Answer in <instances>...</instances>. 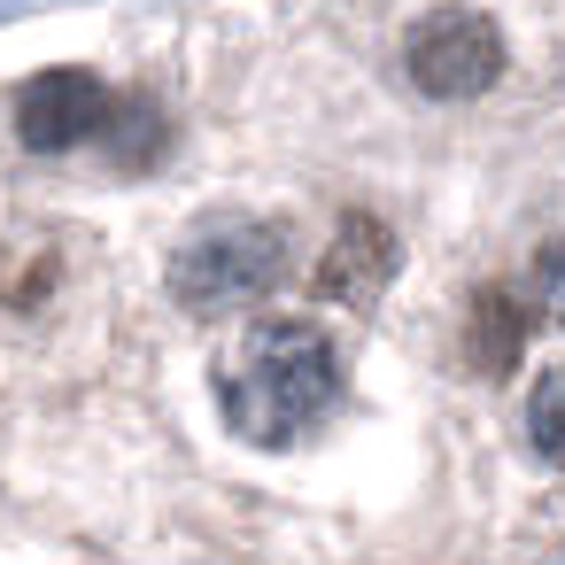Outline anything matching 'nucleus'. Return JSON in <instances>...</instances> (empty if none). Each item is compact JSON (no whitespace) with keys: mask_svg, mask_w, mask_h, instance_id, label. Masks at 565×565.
Instances as JSON below:
<instances>
[{"mask_svg":"<svg viewBox=\"0 0 565 565\" xmlns=\"http://www.w3.org/2000/svg\"><path fill=\"white\" fill-rule=\"evenodd\" d=\"M341 403V349L310 318H264L225 364V426L256 449H295Z\"/></svg>","mask_w":565,"mask_h":565,"instance_id":"nucleus-1","label":"nucleus"},{"mask_svg":"<svg viewBox=\"0 0 565 565\" xmlns=\"http://www.w3.org/2000/svg\"><path fill=\"white\" fill-rule=\"evenodd\" d=\"M287 279V233L271 217H210L171 256V295L194 318H225L241 302H264Z\"/></svg>","mask_w":565,"mask_h":565,"instance_id":"nucleus-2","label":"nucleus"},{"mask_svg":"<svg viewBox=\"0 0 565 565\" xmlns=\"http://www.w3.org/2000/svg\"><path fill=\"white\" fill-rule=\"evenodd\" d=\"M403 71L434 102H472L503 78V32L480 9H426L403 40Z\"/></svg>","mask_w":565,"mask_h":565,"instance_id":"nucleus-3","label":"nucleus"},{"mask_svg":"<svg viewBox=\"0 0 565 565\" xmlns=\"http://www.w3.org/2000/svg\"><path fill=\"white\" fill-rule=\"evenodd\" d=\"M109 117H117V109H109V86H102L94 71H40V78L17 94V140H24L32 156L78 148V140H94Z\"/></svg>","mask_w":565,"mask_h":565,"instance_id":"nucleus-4","label":"nucleus"},{"mask_svg":"<svg viewBox=\"0 0 565 565\" xmlns=\"http://www.w3.org/2000/svg\"><path fill=\"white\" fill-rule=\"evenodd\" d=\"M387 279H395V233L380 217H341V233H333V248L318 264V295L364 310V302H380Z\"/></svg>","mask_w":565,"mask_h":565,"instance_id":"nucleus-5","label":"nucleus"},{"mask_svg":"<svg viewBox=\"0 0 565 565\" xmlns=\"http://www.w3.org/2000/svg\"><path fill=\"white\" fill-rule=\"evenodd\" d=\"M519 341H526L519 302L511 295H480V310H472V356H480V372H511Z\"/></svg>","mask_w":565,"mask_h":565,"instance_id":"nucleus-6","label":"nucleus"},{"mask_svg":"<svg viewBox=\"0 0 565 565\" xmlns=\"http://www.w3.org/2000/svg\"><path fill=\"white\" fill-rule=\"evenodd\" d=\"M526 434H534V449H542L550 465H565V364L534 380V395H526Z\"/></svg>","mask_w":565,"mask_h":565,"instance_id":"nucleus-7","label":"nucleus"},{"mask_svg":"<svg viewBox=\"0 0 565 565\" xmlns=\"http://www.w3.org/2000/svg\"><path fill=\"white\" fill-rule=\"evenodd\" d=\"M542 295H550V310L565 318V241H557V248H542Z\"/></svg>","mask_w":565,"mask_h":565,"instance_id":"nucleus-8","label":"nucleus"},{"mask_svg":"<svg viewBox=\"0 0 565 565\" xmlns=\"http://www.w3.org/2000/svg\"><path fill=\"white\" fill-rule=\"evenodd\" d=\"M542 565H565V550H557V557H542Z\"/></svg>","mask_w":565,"mask_h":565,"instance_id":"nucleus-9","label":"nucleus"}]
</instances>
